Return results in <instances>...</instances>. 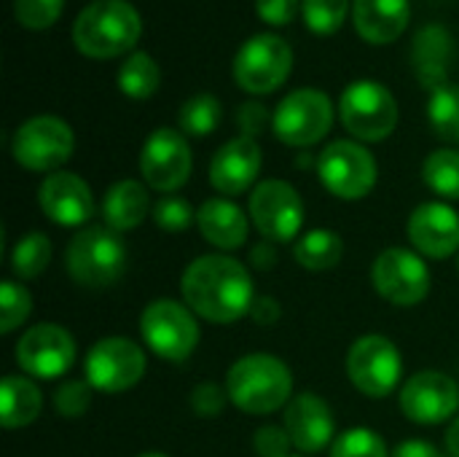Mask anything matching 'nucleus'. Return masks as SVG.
Wrapping results in <instances>:
<instances>
[{
    "mask_svg": "<svg viewBox=\"0 0 459 457\" xmlns=\"http://www.w3.org/2000/svg\"><path fill=\"white\" fill-rule=\"evenodd\" d=\"M317 175L333 197L358 202L374 191L379 167L366 145L355 140H336L317 156Z\"/></svg>",
    "mask_w": 459,
    "mask_h": 457,
    "instance_id": "obj_10",
    "label": "nucleus"
},
{
    "mask_svg": "<svg viewBox=\"0 0 459 457\" xmlns=\"http://www.w3.org/2000/svg\"><path fill=\"white\" fill-rule=\"evenodd\" d=\"M331 457H390L385 439L371 428H350L336 436Z\"/></svg>",
    "mask_w": 459,
    "mask_h": 457,
    "instance_id": "obj_35",
    "label": "nucleus"
},
{
    "mask_svg": "<svg viewBox=\"0 0 459 457\" xmlns=\"http://www.w3.org/2000/svg\"><path fill=\"white\" fill-rule=\"evenodd\" d=\"M38 205L56 226H83L94 213V197L89 183L67 170H56L38 186Z\"/></svg>",
    "mask_w": 459,
    "mask_h": 457,
    "instance_id": "obj_18",
    "label": "nucleus"
},
{
    "mask_svg": "<svg viewBox=\"0 0 459 457\" xmlns=\"http://www.w3.org/2000/svg\"><path fill=\"white\" fill-rule=\"evenodd\" d=\"M390 457H444V453L430 444V442H420V439H411V442H403L395 447V453Z\"/></svg>",
    "mask_w": 459,
    "mask_h": 457,
    "instance_id": "obj_44",
    "label": "nucleus"
},
{
    "mask_svg": "<svg viewBox=\"0 0 459 457\" xmlns=\"http://www.w3.org/2000/svg\"><path fill=\"white\" fill-rule=\"evenodd\" d=\"M333 127L331 97L320 89H296L280 100L272 113V132L277 140L293 148H309L320 143Z\"/></svg>",
    "mask_w": 459,
    "mask_h": 457,
    "instance_id": "obj_8",
    "label": "nucleus"
},
{
    "mask_svg": "<svg viewBox=\"0 0 459 457\" xmlns=\"http://www.w3.org/2000/svg\"><path fill=\"white\" fill-rule=\"evenodd\" d=\"M250 315H253L261 326H272V323H277V321H280L282 310H280L277 299H272V296H255Z\"/></svg>",
    "mask_w": 459,
    "mask_h": 457,
    "instance_id": "obj_43",
    "label": "nucleus"
},
{
    "mask_svg": "<svg viewBox=\"0 0 459 457\" xmlns=\"http://www.w3.org/2000/svg\"><path fill=\"white\" fill-rule=\"evenodd\" d=\"M446 453L452 457H459V415L452 420V426L446 431Z\"/></svg>",
    "mask_w": 459,
    "mask_h": 457,
    "instance_id": "obj_46",
    "label": "nucleus"
},
{
    "mask_svg": "<svg viewBox=\"0 0 459 457\" xmlns=\"http://www.w3.org/2000/svg\"><path fill=\"white\" fill-rule=\"evenodd\" d=\"M137 457H167L164 453H143V455H137Z\"/></svg>",
    "mask_w": 459,
    "mask_h": 457,
    "instance_id": "obj_48",
    "label": "nucleus"
},
{
    "mask_svg": "<svg viewBox=\"0 0 459 457\" xmlns=\"http://www.w3.org/2000/svg\"><path fill=\"white\" fill-rule=\"evenodd\" d=\"M161 83V70L156 59L145 51H132L118 70V89L129 100H148Z\"/></svg>",
    "mask_w": 459,
    "mask_h": 457,
    "instance_id": "obj_28",
    "label": "nucleus"
},
{
    "mask_svg": "<svg viewBox=\"0 0 459 457\" xmlns=\"http://www.w3.org/2000/svg\"><path fill=\"white\" fill-rule=\"evenodd\" d=\"M282 428L288 431V436H290V442H293V447L299 453L315 455V453L325 450L333 442L336 420H333L331 407L320 396L299 393L285 407Z\"/></svg>",
    "mask_w": 459,
    "mask_h": 457,
    "instance_id": "obj_20",
    "label": "nucleus"
},
{
    "mask_svg": "<svg viewBox=\"0 0 459 457\" xmlns=\"http://www.w3.org/2000/svg\"><path fill=\"white\" fill-rule=\"evenodd\" d=\"M455 57V38L444 24H425L411 48V62L417 70V78L425 89L436 92L444 83H449V65Z\"/></svg>",
    "mask_w": 459,
    "mask_h": 457,
    "instance_id": "obj_22",
    "label": "nucleus"
},
{
    "mask_svg": "<svg viewBox=\"0 0 459 457\" xmlns=\"http://www.w3.org/2000/svg\"><path fill=\"white\" fill-rule=\"evenodd\" d=\"M253 450L258 457H290L293 442L285 428L280 426H264L253 436Z\"/></svg>",
    "mask_w": 459,
    "mask_h": 457,
    "instance_id": "obj_40",
    "label": "nucleus"
},
{
    "mask_svg": "<svg viewBox=\"0 0 459 457\" xmlns=\"http://www.w3.org/2000/svg\"><path fill=\"white\" fill-rule=\"evenodd\" d=\"M250 221L269 242H290L304 224V202L288 180H261L250 191Z\"/></svg>",
    "mask_w": 459,
    "mask_h": 457,
    "instance_id": "obj_14",
    "label": "nucleus"
},
{
    "mask_svg": "<svg viewBox=\"0 0 459 457\" xmlns=\"http://www.w3.org/2000/svg\"><path fill=\"white\" fill-rule=\"evenodd\" d=\"M229 401L245 415H272L293 399V374L285 361L253 353L239 358L226 377Z\"/></svg>",
    "mask_w": 459,
    "mask_h": 457,
    "instance_id": "obj_3",
    "label": "nucleus"
},
{
    "mask_svg": "<svg viewBox=\"0 0 459 457\" xmlns=\"http://www.w3.org/2000/svg\"><path fill=\"white\" fill-rule=\"evenodd\" d=\"M143 35V19L129 0H94L89 3L75 24V48L89 59H110L132 54Z\"/></svg>",
    "mask_w": 459,
    "mask_h": 457,
    "instance_id": "obj_2",
    "label": "nucleus"
},
{
    "mask_svg": "<svg viewBox=\"0 0 459 457\" xmlns=\"http://www.w3.org/2000/svg\"><path fill=\"white\" fill-rule=\"evenodd\" d=\"M51 261V240L43 232H30L19 237V242L11 250V269L22 280H35L46 272Z\"/></svg>",
    "mask_w": 459,
    "mask_h": 457,
    "instance_id": "obj_30",
    "label": "nucleus"
},
{
    "mask_svg": "<svg viewBox=\"0 0 459 457\" xmlns=\"http://www.w3.org/2000/svg\"><path fill=\"white\" fill-rule=\"evenodd\" d=\"M43 407V396L38 385L22 374H8L0 382V420L3 428H24L38 420Z\"/></svg>",
    "mask_w": 459,
    "mask_h": 457,
    "instance_id": "obj_26",
    "label": "nucleus"
},
{
    "mask_svg": "<svg viewBox=\"0 0 459 457\" xmlns=\"http://www.w3.org/2000/svg\"><path fill=\"white\" fill-rule=\"evenodd\" d=\"M188 404H191L194 415H199V417H218L229 404V393L218 382H199L191 391Z\"/></svg>",
    "mask_w": 459,
    "mask_h": 457,
    "instance_id": "obj_39",
    "label": "nucleus"
},
{
    "mask_svg": "<svg viewBox=\"0 0 459 457\" xmlns=\"http://www.w3.org/2000/svg\"><path fill=\"white\" fill-rule=\"evenodd\" d=\"M299 3L301 0H255V11L266 24L282 27V24H290L296 19Z\"/></svg>",
    "mask_w": 459,
    "mask_h": 457,
    "instance_id": "obj_42",
    "label": "nucleus"
},
{
    "mask_svg": "<svg viewBox=\"0 0 459 457\" xmlns=\"http://www.w3.org/2000/svg\"><path fill=\"white\" fill-rule=\"evenodd\" d=\"M261 172V145L250 137H234L223 143L210 162V186L223 197L247 191Z\"/></svg>",
    "mask_w": 459,
    "mask_h": 457,
    "instance_id": "obj_21",
    "label": "nucleus"
},
{
    "mask_svg": "<svg viewBox=\"0 0 459 457\" xmlns=\"http://www.w3.org/2000/svg\"><path fill=\"white\" fill-rule=\"evenodd\" d=\"M250 261H253V267H255V269H272V267H274V261H277L274 242H269V240L258 242V245L250 250Z\"/></svg>",
    "mask_w": 459,
    "mask_h": 457,
    "instance_id": "obj_45",
    "label": "nucleus"
},
{
    "mask_svg": "<svg viewBox=\"0 0 459 457\" xmlns=\"http://www.w3.org/2000/svg\"><path fill=\"white\" fill-rule=\"evenodd\" d=\"M422 180L446 199H459V151L438 148L422 164Z\"/></svg>",
    "mask_w": 459,
    "mask_h": 457,
    "instance_id": "obj_32",
    "label": "nucleus"
},
{
    "mask_svg": "<svg viewBox=\"0 0 459 457\" xmlns=\"http://www.w3.org/2000/svg\"><path fill=\"white\" fill-rule=\"evenodd\" d=\"M309 162H312V156H309V154H304V156H299V159H296V164H299V167H309Z\"/></svg>",
    "mask_w": 459,
    "mask_h": 457,
    "instance_id": "obj_47",
    "label": "nucleus"
},
{
    "mask_svg": "<svg viewBox=\"0 0 459 457\" xmlns=\"http://www.w3.org/2000/svg\"><path fill=\"white\" fill-rule=\"evenodd\" d=\"M221 116H223V108H221V100L215 94H194L183 102L180 108V129L191 137H207L210 132L218 129L221 124Z\"/></svg>",
    "mask_w": 459,
    "mask_h": 457,
    "instance_id": "obj_31",
    "label": "nucleus"
},
{
    "mask_svg": "<svg viewBox=\"0 0 459 457\" xmlns=\"http://www.w3.org/2000/svg\"><path fill=\"white\" fill-rule=\"evenodd\" d=\"M374 288L395 307H417L430 294V269L425 259L409 248H387L371 267Z\"/></svg>",
    "mask_w": 459,
    "mask_h": 457,
    "instance_id": "obj_13",
    "label": "nucleus"
},
{
    "mask_svg": "<svg viewBox=\"0 0 459 457\" xmlns=\"http://www.w3.org/2000/svg\"><path fill=\"white\" fill-rule=\"evenodd\" d=\"M457 269H459V259H457Z\"/></svg>",
    "mask_w": 459,
    "mask_h": 457,
    "instance_id": "obj_49",
    "label": "nucleus"
},
{
    "mask_svg": "<svg viewBox=\"0 0 459 457\" xmlns=\"http://www.w3.org/2000/svg\"><path fill=\"white\" fill-rule=\"evenodd\" d=\"M153 221L164 232H186L196 218L191 205L183 197H161L153 205Z\"/></svg>",
    "mask_w": 459,
    "mask_h": 457,
    "instance_id": "obj_38",
    "label": "nucleus"
},
{
    "mask_svg": "<svg viewBox=\"0 0 459 457\" xmlns=\"http://www.w3.org/2000/svg\"><path fill=\"white\" fill-rule=\"evenodd\" d=\"M350 11V0H301L304 22L317 35H333Z\"/></svg>",
    "mask_w": 459,
    "mask_h": 457,
    "instance_id": "obj_34",
    "label": "nucleus"
},
{
    "mask_svg": "<svg viewBox=\"0 0 459 457\" xmlns=\"http://www.w3.org/2000/svg\"><path fill=\"white\" fill-rule=\"evenodd\" d=\"M65 267L78 286L108 288L126 272V245L108 226H86L67 242Z\"/></svg>",
    "mask_w": 459,
    "mask_h": 457,
    "instance_id": "obj_4",
    "label": "nucleus"
},
{
    "mask_svg": "<svg viewBox=\"0 0 459 457\" xmlns=\"http://www.w3.org/2000/svg\"><path fill=\"white\" fill-rule=\"evenodd\" d=\"M86 382L100 393H124L145 374V353L124 337H105L91 345L83 361Z\"/></svg>",
    "mask_w": 459,
    "mask_h": 457,
    "instance_id": "obj_12",
    "label": "nucleus"
},
{
    "mask_svg": "<svg viewBox=\"0 0 459 457\" xmlns=\"http://www.w3.org/2000/svg\"><path fill=\"white\" fill-rule=\"evenodd\" d=\"M428 121L436 137L459 145V83H444L441 89L430 92Z\"/></svg>",
    "mask_w": 459,
    "mask_h": 457,
    "instance_id": "obj_29",
    "label": "nucleus"
},
{
    "mask_svg": "<svg viewBox=\"0 0 459 457\" xmlns=\"http://www.w3.org/2000/svg\"><path fill=\"white\" fill-rule=\"evenodd\" d=\"M459 385L444 372H417L401 388V412L417 426H438L457 415Z\"/></svg>",
    "mask_w": 459,
    "mask_h": 457,
    "instance_id": "obj_17",
    "label": "nucleus"
},
{
    "mask_svg": "<svg viewBox=\"0 0 459 457\" xmlns=\"http://www.w3.org/2000/svg\"><path fill=\"white\" fill-rule=\"evenodd\" d=\"M191 170H194V156L188 140L180 132L169 127H159L145 137V145L140 151V172L145 186H151L153 191L172 194L188 183Z\"/></svg>",
    "mask_w": 459,
    "mask_h": 457,
    "instance_id": "obj_16",
    "label": "nucleus"
},
{
    "mask_svg": "<svg viewBox=\"0 0 459 457\" xmlns=\"http://www.w3.org/2000/svg\"><path fill=\"white\" fill-rule=\"evenodd\" d=\"M196 226L202 237L221 250H237L239 245H245L250 234V224L242 207L223 197L207 199L196 210Z\"/></svg>",
    "mask_w": 459,
    "mask_h": 457,
    "instance_id": "obj_24",
    "label": "nucleus"
},
{
    "mask_svg": "<svg viewBox=\"0 0 459 457\" xmlns=\"http://www.w3.org/2000/svg\"><path fill=\"white\" fill-rule=\"evenodd\" d=\"M183 299L188 310L210 323H237L250 315L255 302V288L247 267L231 256L210 253L191 261L180 280Z\"/></svg>",
    "mask_w": 459,
    "mask_h": 457,
    "instance_id": "obj_1",
    "label": "nucleus"
},
{
    "mask_svg": "<svg viewBox=\"0 0 459 457\" xmlns=\"http://www.w3.org/2000/svg\"><path fill=\"white\" fill-rule=\"evenodd\" d=\"M293 256L304 269L325 272L333 269L344 256V242L333 229H312L293 245Z\"/></svg>",
    "mask_w": 459,
    "mask_h": 457,
    "instance_id": "obj_27",
    "label": "nucleus"
},
{
    "mask_svg": "<svg viewBox=\"0 0 459 457\" xmlns=\"http://www.w3.org/2000/svg\"><path fill=\"white\" fill-rule=\"evenodd\" d=\"M140 334L151 353L164 361L180 364L191 358L199 345V323L188 304L175 299H156L140 315Z\"/></svg>",
    "mask_w": 459,
    "mask_h": 457,
    "instance_id": "obj_7",
    "label": "nucleus"
},
{
    "mask_svg": "<svg viewBox=\"0 0 459 457\" xmlns=\"http://www.w3.org/2000/svg\"><path fill=\"white\" fill-rule=\"evenodd\" d=\"M32 312V296L16 280H3L0 286V334L16 331Z\"/></svg>",
    "mask_w": 459,
    "mask_h": 457,
    "instance_id": "obj_33",
    "label": "nucleus"
},
{
    "mask_svg": "<svg viewBox=\"0 0 459 457\" xmlns=\"http://www.w3.org/2000/svg\"><path fill=\"white\" fill-rule=\"evenodd\" d=\"M65 8V0H13V16L27 30L51 27Z\"/></svg>",
    "mask_w": 459,
    "mask_h": 457,
    "instance_id": "obj_36",
    "label": "nucleus"
},
{
    "mask_svg": "<svg viewBox=\"0 0 459 457\" xmlns=\"http://www.w3.org/2000/svg\"><path fill=\"white\" fill-rule=\"evenodd\" d=\"M358 35L368 43L385 46L398 40L411 19L409 0H355L352 5Z\"/></svg>",
    "mask_w": 459,
    "mask_h": 457,
    "instance_id": "obj_23",
    "label": "nucleus"
},
{
    "mask_svg": "<svg viewBox=\"0 0 459 457\" xmlns=\"http://www.w3.org/2000/svg\"><path fill=\"white\" fill-rule=\"evenodd\" d=\"M151 213V197H148V189L140 183V180H132V178H124L118 183H113L108 191H105V199H102V218H105V226L113 229V232H129V229H137Z\"/></svg>",
    "mask_w": 459,
    "mask_h": 457,
    "instance_id": "obj_25",
    "label": "nucleus"
},
{
    "mask_svg": "<svg viewBox=\"0 0 459 457\" xmlns=\"http://www.w3.org/2000/svg\"><path fill=\"white\" fill-rule=\"evenodd\" d=\"M91 391L86 380H67L54 391V409L62 417H81L91 404Z\"/></svg>",
    "mask_w": 459,
    "mask_h": 457,
    "instance_id": "obj_37",
    "label": "nucleus"
},
{
    "mask_svg": "<svg viewBox=\"0 0 459 457\" xmlns=\"http://www.w3.org/2000/svg\"><path fill=\"white\" fill-rule=\"evenodd\" d=\"M234 81L247 94L277 92L293 70V48L274 32H258L234 57Z\"/></svg>",
    "mask_w": 459,
    "mask_h": 457,
    "instance_id": "obj_6",
    "label": "nucleus"
},
{
    "mask_svg": "<svg viewBox=\"0 0 459 457\" xmlns=\"http://www.w3.org/2000/svg\"><path fill=\"white\" fill-rule=\"evenodd\" d=\"M237 124H239L242 137L255 140V137H258V135L272 124V116H269L266 105H261V102L250 100V102L239 105V110H237Z\"/></svg>",
    "mask_w": 459,
    "mask_h": 457,
    "instance_id": "obj_41",
    "label": "nucleus"
},
{
    "mask_svg": "<svg viewBox=\"0 0 459 457\" xmlns=\"http://www.w3.org/2000/svg\"><path fill=\"white\" fill-rule=\"evenodd\" d=\"M339 116L355 140L379 143L398 127V102L385 83L363 78L342 92Z\"/></svg>",
    "mask_w": 459,
    "mask_h": 457,
    "instance_id": "obj_5",
    "label": "nucleus"
},
{
    "mask_svg": "<svg viewBox=\"0 0 459 457\" xmlns=\"http://www.w3.org/2000/svg\"><path fill=\"white\" fill-rule=\"evenodd\" d=\"M13 358L24 374L35 380H56L75 364V339L56 323H38L19 337Z\"/></svg>",
    "mask_w": 459,
    "mask_h": 457,
    "instance_id": "obj_15",
    "label": "nucleus"
},
{
    "mask_svg": "<svg viewBox=\"0 0 459 457\" xmlns=\"http://www.w3.org/2000/svg\"><path fill=\"white\" fill-rule=\"evenodd\" d=\"M347 374L352 385L368 399L390 396L403 377V358L387 337H360L347 353Z\"/></svg>",
    "mask_w": 459,
    "mask_h": 457,
    "instance_id": "obj_11",
    "label": "nucleus"
},
{
    "mask_svg": "<svg viewBox=\"0 0 459 457\" xmlns=\"http://www.w3.org/2000/svg\"><path fill=\"white\" fill-rule=\"evenodd\" d=\"M409 240L420 256L449 259L459 250V213L446 202H425L409 218Z\"/></svg>",
    "mask_w": 459,
    "mask_h": 457,
    "instance_id": "obj_19",
    "label": "nucleus"
},
{
    "mask_svg": "<svg viewBox=\"0 0 459 457\" xmlns=\"http://www.w3.org/2000/svg\"><path fill=\"white\" fill-rule=\"evenodd\" d=\"M75 148V135L70 124L59 116H32L13 132L11 154L16 164L32 172H56Z\"/></svg>",
    "mask_w": 459,
    "mask_h": 457,
    "instance_id": "obj_9",
    "label": "nucleus"
}]
</instances>
